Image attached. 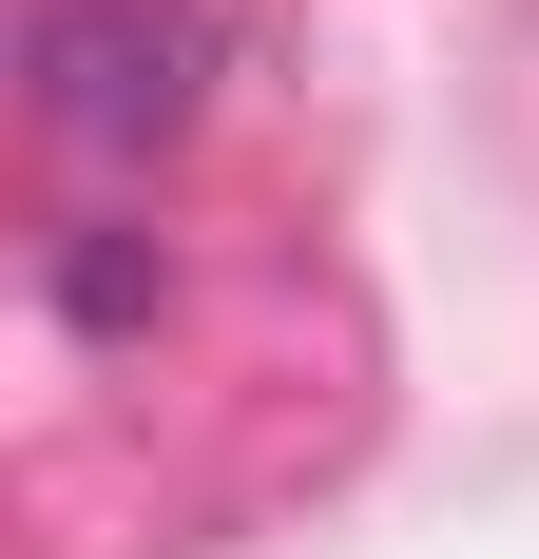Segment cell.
<instances>
[{"mask_svg":"<svg viewBox=\"0 0 539 559\" xmlns=\"http://www.w3.org/2000/svg\"><path fill=\"white\" fill-rule=\"evenodd\" d=\"M58 309L77 329H155V231H77L58 251Z\"/></svg>","mask_w":539,"mask_h":559,"instance_id":"cell-2","label":"cell"},{"mask_svg":"<svg viewBox=\"0 0 539 559\" xmlns=\"http://www.w3.org/2000/svg\"><path fill=\"white\" fill-rule=\"evenodd\" d=\"M20 78H39V116L77 155H173L213 116V20L193 0H39Z\"/></svg>","mask_w":539,"mask_h":559,"instance_id":"cell-1","label":"cell"}]
</instances>
